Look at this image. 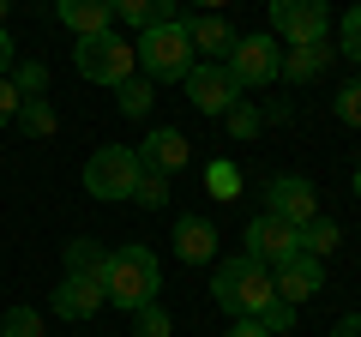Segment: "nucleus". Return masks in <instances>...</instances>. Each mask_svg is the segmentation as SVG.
<instances>
[{
	"mask_svg": "<svg viewBox=\"0 0 361 337\" xmlns=\"http://www.w3.org/2000/svg\"><path fill=\"white\" fill-rule=\"evenodd\" d=\"M265 211L301 229V223H313V217H319V187H313L307 175H277V181L265 187Z\"/></svg>",
	"mask_w": 361,
	"mask_h": 337,
	"instance_id": "9d476101",
	"label": "nucleus"
},
{
	"mask_svg": "<svg viewBox=\"0 0 361 337\" xmlns=\"http://www.w3.org/2000/svg\"><path fill=\"white\" fill-rule=\"evenodd\" d=\"M151 91H157V85H151L145 73L121 78V85H115V97H121V115H145V109H151Z\"/></svg>",
	"mask_w": 361,
	"mask_h": 337,
	"instance_id": "4be33fe9",
	"label": "nucleus"
},
{
	"mask_svg": "<svg viewBox=\"0 0 361 337\" xmlns=\"http://www.w3.org/2000/svg\"><path fill=\"white\" fill-rule=\"evenodd\" d=\"M193 6H199V13H217V6H223V0H193Z\"/></svg>",
	"mask_w": 361,
	"mask_h": 337,
	"instance_id": "f704fd0d",
	"label": "nucleus"
},
{
	"mask_svg": "<svg viewBox=\"0 0 361 337\" xmlns=\"http://www.w3.org/2000/svg\"><path fill=\"white\" fill-rule=\"evenodd\" d=\"M54 13H61V25L73 37H97V30L115 25V0H61Z\"/></svg>",
	"mask_w": 361,
	"mask_h": 337,
	"instance_id": "2eb2a0df",
	"label": "nucleus"
},
{
	"mask_svg": "<svg viewBox=\"0 0 361 337\" xmlns=\"http://www.w3.org/2000/svg\"><path fill=\"white\" fill-rule=\"evenodd\" d=\"M169 199H175V193H169V175H145V168H139V187H133V205H145V211H163Z\"/></svg>",
	"mask_w": 361,
	"mask_h": 337,
	"instance_id": "5701e85b",
	"label": "nucleus"
},
{
	"mask_svg": "<svg viewBox=\"0 0 361 337\" xmlns=\"http://www.w3.org/2000/svg\"><path fill=\"white\" fill-rule=\"evenodd\" d=\"M331 30V6L325 0H271V37L301 49V42H325Z\"/></svg>",
	"mask_w": 361,
	"mask_h": 337,
	"instance_id": "0eeeda50",
	"label": "nucleus"
},
{
	"mask_svg": "<svg viewBox=\"0 0 361 337\" xmlns=\"http://www.w3.org/2000/svg\"><path fill=\"white\" fill-rule=\"evenodd\" d=\"M175 6H180V0H115V18H121V25L151 30V25H169V18H175Z\"/></svg>",
	"mask_w": 361,
	"mask_h": 337,
	"instance_id": "a211bd4d",
	"label": "nucleus"
},
{
	"mask_svg": "<svg viewBox=\"0 0 361 337\" xmlns=\"http://www.w3.org/2000/svg\"><path fill=\"white\" fill-rule=\"evenodd\" d=\"M271 289H277V301H289V307H301V301H313L325 289V259H307V253H295V259H283L277 271H271Z\"/></svg>",
	"mask_w": 361,
	"mask_h": 337,
	"instance_id": "9b49d317",
	"label": "nucleus"
},
{
	"mask_svg": "<svg viewBox=\"0 0 361 337\" xmlns=\"http://www.w3.org/2000/svg\"><path fill=\"white\" fill-rule=\"evenodd\" d=\"M0 337H42V313L37 307H13L0 319Z\"/></svg>",
	"mask_w": 361,
	"mask_h": 337,
	"instance_id": "393cba45",
	"label": "nucleus"
},
{
	"mask_svg": "<svg viewBox=\"0 0 361 337\" xmlns=\"http://www.w3.org/2000/svg\"><path fill=\"white\" fill-rule=\"evenodd\" d=\"M301 253V235H295V223H283V217H253L247 223V259H259L265 271H277L283 259H295Z\"/></svg>",
	"mask_w": 361,
	"mask_h": 337,
	"instance_id": "1a4fd4ad",
	"label": "nucleus"
},
{
	"mask_svg": "<svg viewBox=\"0 0 361 337\" xmlns=\"http://www.w3.org/2000/svg\"><path fill=\"white\" fill-rule=\"evenodd\" d=\"M259 325H265V331H271V337H283V331H289V325H295V307H289V301H271V307H265V313H259Z\"/></svg>",
	"mask_w": 361,
	"mask_h": 337,
	"instance_id": "c756f323",
	"label": "nucleus"
},
{
	"mask_svg": "<svg viewBox=\"0 0 361 337\" xmlns=\"http://www.w3.org/2000/svg\"><path fill=\"white\" fill-rule=\"evenodd\" d=\"M97 307H103V277H61V289H54L61 319H90Z\"/></svg>",
	"mask_w": 361,
	"mask_h": 337,
	"instance_id": "4468645a",
	"label": "nucleus"
},
{
	"mask_svg": "<svg viewBox=\"0 0 361 337\" xmlns=\"http://www.w3.org/2000/svg\"><path fill=\"white\" fill-rule=\"evenodd\" d=\"M13 127L25 133V139H49V133H54V109H49V97H25Z\"/></svg>",
	"mask_w": 361,
	"mask_h": 337,
	"instance_id": "aec40b11",
	"label": "nucleus"
},
{
	"mask_svg": "<svg viewBox=\"0 0 361 337\" xmlns=\"http://www.w3.org/2000/svg\"><path fill=\"white\" fill-rule=\"evenodd\" d=\"M337 121H343V127H361V78H349L343 91H337Z\"/></svg>",
	"mask_w": 361,
	"mask_h": 337,
	"instance_id": "bb28decb",
	"label": "nucleus"
},
{
	"mask_svg": "<svg viewBox=\"0 0 361 337\" xmlns=\"http://www.w3.org/2000/svg\"><path fill=\"white\" fill-rule=\"evenodd\" d=\"M133 187H139V151L133 145H103L85 163V193L90 199L115 205V199H133Z\"/></svg>",
	"mask_w": 361,
	"mask_h": 337,
	"instance_id": "39448f33",
	"label": "nucleus"
},
{
	"mask_svg": "<svg viewBox=\"0 0 361 337\" xmlns=\"http://www.w3.org/2000/svg\"><path fill=\"white\" fill-rule=\"evenodd\" d=\"M109 265V247L90 241V235H78V241H66V277H103Z\"/></svg>",
	"mask_w": 361,
	"mask_h": 337,
	"instance_id": "6ab92c4d",
	"label": "nucleus"
},
{
	"mask_svg": "<svg viewBox=\"0 0 361 337\" xmlns=\"http://www.w3.org/2000/svg\"><path fill=\"white\" fill-rule=\"evenodd\" d=\"M187 139H180L175 127H157V133H145L139 139V168L145 175H175V168H187Z\"/></svg>",
	"mask_w": 361,
	"mask_h": 337,
	"instance_id": "f8f14e48",
	"label": "nucleus"
},
{
	"mask_svg": "<svg viewBox=\"0 0 361 337\" xmlns=\"http://www.w3.org/2000/svg\"><path fill=\"white\" fill-rule=\"evenodd\" d=\"M175 253L187 265H211L217 259V229H211L205 217H180L175 223Z\"/></svg>",
	"mask_w": 361,
	"mask_h": 337,
	"instance_id": "dca6fc26",
	"label": "nucleus"
},
{
	"mask_svg": "<svg viewBox=\"0 0 361 337\" xmlns=\"http://www.w3.org/2000/svg\"><path fill=\"white\" fill-rule=\"evenodd\" d=\"M133 325H139V337H169V313L157 307V301H151V307H139V313H133Z\"/></svg>",
	"mask_w": 361,
	"mask_h": 337,
	"instance_id": "c85d7f7f",
	"label": "nucleus"
},
{
	"mask_svg": "<svg viewBox=\"0 0 361 337\" xmlns=\"http://www.w3.org/2000/svg\"><path fill=\"white\" fill-rule=\"evenodd\" d=\"M13 73V30H0V78Z\"/></svg>",
	"mask_w": 361,
	"mask_h": 337,
	"instance_id": "72a5a7b5",
	"label": "nucleus"
},
{
	"mask_svg": "<svg viewBox=\"0 0 361 337\" xmlns=\"http://www.w3.org/2000/svg\"><path fill=\"white\" fill-rule=\"evenodd\" d=\"M229 78L241 85V91H259V85H271V78L283 73V42L277 37H235V49H229Z\"/></svg>",
	"mask_w": 361,
	"mask_h": 337,
	"instance_id": "423d86ee",
	"label": "nucleus"
},
{
	"mask_svg": "<svg viewBox=\"0 0 361 337\" xmlns=\"http://www.w3.org/2000/svg\"><path fill=\"white\" fill-rule=\"evenodd\" d=\"M355 6H361V0H355Z\"/></svg>",
	"mask_w": 361,
	"mask_h": 337,
	"instance_id": "4c0bfd02",
	"label": "nucleus"
},
{
	"mask_svg": "<svg viewBox=\"0 0 361 337\" xmlns=\"http://www.w3.org/2000/svg\"><path fill=\"white\" fill-rule=\"evenodd\" d=\"M18 103H25L18 85H13V78H0V127H13V121H18Z\"/></svg>",
	"mask_w": 361,
	"mask_h": 337,
	"instance_id": "7c9ffc66",
	"label": "nucleus"
},
{
	"mask_svg": "<svg viewBox=\"0 0 361 337\" xmlns=\"http://www.w3.org/2000/svg\"><path fill=\"white\" fill-rule=\"evenodd\" d=\"M223 337H271V331H265V325H259V319H235V325H229V331H223Z\"/></svg>",
	"mask_w": 361,
	"mask_h": 337,
	"instance_id": "2f4dec72",
	"label": "nucleus"
},
{
	"mask_svg": "<svg viewBox=\"0 0 361 337\" xmlns=\"http://www.w3.org/2000/svg\"><path fill=\"white\" fill-rule=\"evenodd\" d=\"M331 54H337V49H325V42H301V49H283V73H277V78H289V85H307V78H319L325 66H331Z\"/></svg>",
	"mask_w": 361,
	"mask_h": 337,
	"instance_id": "f3484780",
	"label": "nucleus"
},
{
	"mask_svg": "<svg viewBox=\"0 0 361 337\" xmlns=\"http://www.w3.org/2000/svg\"><path fill=\"white\" fill-rule=\"evenodd\" d=\"M6 13H13V0H0V30H6Z\"/></svg>",
	"mask_w": 361,
	"mask_h": 337,
	"instance_id": "c9c22d12",
	"label": "nucleus"
},
{
	"mask_svg": "<svg viewBox=\"0 0 361 337\" xmlns=\"http://www.w3.org/2000/svg\"><path fill=\"white\" fill-rule=\"evenodd\" d=\"M133 54H139V73L151 78V85L187 78V66H193V42H187V25H180V18H169V25H151V30H139Z\"/></svg>",
	"mask_w": 361,
	"mask_h": 337,
	"instance_id": "7ed1b4c3",
	"label": "nucleus"
},
{
	"mask_svg": "<svg viewBox=\"0 0 361 337\" xmlns=\"http://www.w3.org/2000/svg\"><path fill=\"white\" fill-rule=\"evenodd\" d=\"M6 78L18 85V97H42V91H49V66H42V61H18Z\"/></svg>",
	"mask_w": 361,
	"mask_h": 337,
	"instance_id": "b1692460",
	"label": "nucleus"
},
{
	"mask_svg": "<svg viewBox=\"0 0 361 337\" xmlns=\"http://www.w3.org/2000/svg\"><path fill=\"white\" fill-rule=\"evenodd\" d=\"M180 91H187V103H193L199 115H229V109L241 103V85L229 78L223 61H193L187 78H180Z\"/></svg>",
	"mask_w": 361,
	"mask_h": 337,
	"instance_id": "6e6552de",
	"label": "nucleus"
},
{
	"mask_svg": "<svg viewBox=\"0 0 361 337\" xmlns=\"http://www.w3.org/2000/svg\"><path fill=\"white\" fill-rule=\"evenodd\" d=\"M355 199H361V163H355Z\"/></svg>",
	"mask_w": 361,
	"mask_h": 337,
	"instance_id": "e433bc0d",
	"label": "nucleus"
},
{
	"mask_svg": "<svg viewBox=\"0 0 361 337\" xmlns=\"http://www.w3.org/2000/svg\"><path fill=\"white\" fill-rule=\"evenodd\" d=\"M223 121H229V139H253V133H259V109L247 103V97H241V103H235Z\"/></svg>",
	"mask_w": 361,
	"mask_h": 337,
	"instance_id": "cd10ccee",
	"label": "nucleus"
},
{
	"mask_svg": "<svg viewBox=\"0 0 361 337\" xmlns=\"http://www.w3.org/2000/svg\"><path fill=\"white\" fill-rule=\"evenodd\" d=\"M211 301H217L223 313H235V319H259V313L277 301V289H271V271L259 259L235 253V259H223L217 277H211Z\"/></svg>",
	"mask_w": 361,
	"mask_h": 337,
	"instance_id": "f03ea898",
	"label": "nucleus"
},
{
	"mask_svg": "<svg viewBox=\"0 0 361 337\" xmlns=\"http://www.w3.org/2000/svg\"><path fill=\"white\" fill-rule=\"evenodd\" d=\"M187 42H193V61H229L235 30L223 25V13H199V18H187Z\"/></svg>",
	"mask_w": 361,
	"mask_h": 337,
	"instance_id": "ddd939ff",
	"label": "nucleus"
},
{
	"mask_svg": "<svg viewBox=\"0 0 361 337\" xmlns=\"http://www.w3.org/2000/svg\"><path fill=\"white\" fill-rule=\"evenodd\" d=\"M331 337H361V313H343V319L331 325Z\"/></svg>",
	"mask_w": 361,
	"mask_h": 337,
	"instance_id": "473e14b6",
	"label": "nucleus"
},
{
	"mask_svg": "<svg viewBox=\"0 0 361 337\" xmlns=\"http://www.w3.org/2000/svg\"><path fill=\"white\" fill-rule=\"evenodd\" d=\"M73 66H78V78H90V85H109V91H115L121 78L139 73V54H133L127 37H115V30H97V37H78Z\"/></svg>",
	"mask_w": 361,
	"mask_h": 337,
	"instance_id": "20e7f679",
	"label": "nucleus"
},
{
	"mask_svg": "<svg viewBox=\"0 0 361 337\" xmlns=\"http://www.w3.org/2000/svg\"><path fill=\"white\" fill-rule=\"evenodd\" d=\"M301 253H307V259H325V253H331L337 247V223H325V217H313V223H301Z\"/></svg>",
	"mask_w": 361,
	"mask_h": 337,
	"instance_id": "412c9836",
	"label": "nucleus"
},
{
	"mask_svg": "<svg viewBox=\"0 0 361 337\" xmlns=\"http://www.w3.org/2000/svg\"><path fill=\"white\" fill-rule=\"evenodd\" d=\"M337 54H349V61L361 66V6H349L343 25H337Z\"/></svg>",
	"mask_w": 361,
	"mask_h": 337,
	"instance_id": "a878e982",
	"label": "nucleus"
},
{
	"mask_svg": "<svg viewBox=\"0 0 361 337\" xmlns=\"http://www.w3.org/2000/svg\"><path fill=\"white\" fill-rule=\"evenodd\" d=\"M157 289H163V265H157L151 247H115L109 253V265H103V301L109 307L139 313L157 301Z\"/></svg>",
	"mask_w": 361,
	"mask_h": 337,
	"instance_id": "f257e3e1",
	"label": "nucleus"
}]
</instances>
